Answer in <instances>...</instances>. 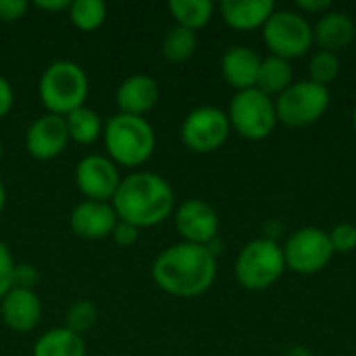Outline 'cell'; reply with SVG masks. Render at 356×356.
Listing matches in <instances>:
<instances>
[{"instance_id": "20", "label": "cell", "mask_w": 356, "mask_h": 356, "mask_svg": "<svg viewBox=\"0 0 356 356\" xmlns=\"http://www.w3.org/2000/svg\"><path fill=\"white\" fill-rule=\"evenodd\" d=\"M31 356H86L83 336L69 332L65 325L44 332L35 344Z\"/></svg>"}, {"instance_id": "16", "label": "cell", "mask_w": 356, "mask_h": 356, "mask_svg": "<svg viewBox=\"0 0 356 356\" xmlns=\"http://www.w3.org/2000/svg\"><path fill=\"white\" fill-rule=\"evenodd\" d=\"M159 98H161V90L156 79L144 73L125 77L115 92V102L119 113L136 115V117H144L146 113H150L159 104Z\"/></svg>"}, {"instance_id": "25", "label": "cell", "mask_w": 356, "mask_h": 356, "mask_svg": "<svg viewBox=\"0 0 356 356\" xmlns=\"http://www.w3.org/2000/svg\"><path fill=\"white\" fill-rule=\"evenodd\" d=\"M67 13L71 25L83 33L96 31L106 21V4L102 0H75Z\"/></svg>"}, {"instance_id": "3", "label": "cell", "mask_w": 356, "mask_h": 356, "mask_svg": "<svg viewBox=\"0 0 356 356\" xmlns=\"http://www.w3.org/2000/svg\"><path fill=\"white\" fill-rule=\"evenodd\" d=\"M104 148L108 159L117 167H140L144 165L156 146L154 127L146 117L117 113L104 121L102 131Z\"/></svg>"}, {"instance_id": "5", "label": "cell", "mask_w": 356, "mask_h": 356, "mask_svg": "<svg viewBox=\"0 0 356 356\" xmlns=\"http://www.w3.org/2000/svg\"><path fill=\"white\" fill-rule=\"evenodd\" d=\"M286 269L288 267L284 259V248L277 244V240L269 238L250 240L240 250L234 265L238 284L252 292H261L275 286Z\"/></svg>"}, {"instance_id": "39", "label": "cell", "mask_w": 356, "mask_h": 356, "mask_svg": "<svg viewBox=\"0 0 356 356\" xmlns=\"http://www.w3.org/2000/svg\"><path fill=\"white\" fill-rule=\"evenodd\" d=\"M0 156H2V142H0Z\"/></svg>"}, {"instance_id": "4", "label": "cell", "mask_w": 356, "mask_h": 356, "mask_svg": "<svg viewBox=\"0 0 356 356\" xmlns=\"http://www.w3.org/2000/svg\"><path fill=\"white\" fill-rule=\"evenodd\" d=\"M40 100L50 115L67 117L71 111L86 106L90 94V79L75 60H54L50 63L38 83Z\"/></svg>"}, {"instance_id": "23", "label": "cell", "mask_w": 356, "mask_h": 356, "mask_svg": "<svg viewBox=\"0 0 356 356\" xmlns=\"http://www.w3.org/2000/svg\"><path fill=\"white\" fill-rule=\"evenodd\" d=\"M169 13L175 19V25L198 31L213 19L215 4L211 0H171Z\"/></svg>"}, {"instance_id": "28", "label": "cell", "mask_w": 356, "mask_h": 356, "mask_svg": "<svg viewBox=\"0 0 356 356\" xmlns=\"http://www.w3.org/2000/svg\"><path fill=\"white\" fill-rule=\"evenodd\" d=\"M330 234V242L334 252H353L356 248V225L353 223H338Z\"/></svg>"}, {"instance_id": "30", "label": "cell", "mask_w": 356, "mask_h": 356, "mask_svg": "<svg viewBox=\"0 0 356 356\" xmlns=\"http://www.w3.org/2000/svg\"><path fill=\"white\" fill-rule=\"evenodd\" d=\"M40 282V271L29 265V263H17L15 267V277H13V288H23V290H33Z\"/></svg>"}, {"instance_id": "32", "label": "cell", "mask_w": 356, "mask_h": 356, "mask_svg": "<svg viewBox=\"0 0 356 356\" xmlns=\"http://www.w3.org/2000/svg\"><path fill=\"white\" fill-rule=\"evenodd\" d=\"M138 238H140V229H138L136 225H131V223H125V221H119V223L115 225L113 234H111V240H113L117 246H121V248L134 246V244L138 242Z\"/></svg>"}, {"instance_id": "6", "label": "cell", "mask_w": 356, "mask_h": 356, "mask_svg": "<svg viewBox=\"0 0 356 356\" xmlns=\"http://www.w3.org/2000/svg\"><path fill=\"white\" fill-rule=\"evenodd\" d=\"M227 119L232 131L252 142L269 138L280 123L275 113V98L267 96L259 88L236 92L227 108Z\"/></svg>"}, {"instance_id": "35", "label": "cell", "mask_w": 356, "mask_h": 356, "mask_svg": "<svg viewBox=\"0 0 356 356\" xmlns=\"http://www.w3.org/2000/svg\"><path fill=\"white\" fill-rule=\"evenodd\" d=\"M33 6L46 13H60V10H69L71 2L69 0H38L33 2Z\"/></svg>"}, {"instance_id": "40", "label": "cell", "mask_w": 356, "mask_h": 356, "mask_svg": "<svg viewBox=\"0 0 356 356\" xmlns=\"http://www.w3.org/2000/svg\"><path fill=\"white\" fill-rule=\"evenodd\" d=\"M355 40H356V21H355Z\"/></svg>"}, {"instance_id": "18", "label": "cell", "mask_w": 356, "mask_h": 356, "mask_svg": "<svg viewBox=\"0 0 356 356\" xmlns=\"http://www.w3.org/2000/svg\"><path fill=\"white\" fill-rule=\"evenodd\" d=\"M219 13L232 29L252 31L267 23L275 13V4L271 0H223Z\"/></svg>"}, {"instance_id": "19", "label": "cell", "mask_w": 356, "mask_h": 356, "mask_svg": "<svg viewBox=\"0 0 356 356\" xmlns=\"http://www.w3.org/2000/svg\"><path fill=\"white\" fill-rule=\"evenodd\" d=\"M313 35L321 50L338 52L355 40V21L348 13L327 10L313 25Z\"/></svg>"}, {"instance_id": "21", "label": "cell", "mask_w": 356, "mask_h": 356, "mask_svg": "<svg viewBox=\"0 0 356 356\" xmlns=\"http://www.w3.org/2000/svg\"><path fill=\"white\" fill-rule=\"evenodd\" d=\"M294 71H292V63L282 58V56H273L269 54L267 58L261 60V69H259V79H257V88L261 92H265L267 96H280L282 92H286L294 81Z\"/></svg>"}, {"instance_id": "1", "label": "cell", "mask_w": 356, "mask_h": 356, "mask_svg": "<svg viewBox=\"0 0 356 356\" xmlns=\"http://www.w3.org/2000/svg\"><path fill=\"white\" fill-rule=\"evenodd\" d=\"M150 273L165 294L175 298H196L215 284L217 257H213L207 246L177 242L154 259Z\"/></svg>"}, {"instance_id": "10", "label": "cell", "mask_w": 356, "mask_h": 356, "mask_svg": "<svg viewBox=\"0 0 356 356\" xmlns=\"http://www.w3.org/2000/svg\"><path fill=\"white\" fill-rule=\"evenodd\" d=\"M334 254L330 234L321 227H300L284 246L286 267L300 275H315L323 271Z\"/></svg>"}, {"instance_id": "8", "label": "cell", "mask_w": 356, "mask_h": 356, "mask_svg": "<svg viewBox=\"0 0 356 356\" xmlns=\"http://www.w3.org/2000/svg\"><path fill=\"white\" fill-rule=\"evenodd\" d=\"M332 94L325 86L311 79L294 81L275 98L277 121L288 127H307L317 123L330 108Z\"/></svg>"}, {"instance_id": "37", "label": "cell", "mask_w": 356, "mask_h": 356, "mask_svg": "<svg viewBox=\"0 0 356 356\" xmlns=\"http://www.w3.org/2000/svg\"><path fill=\"white\" fill-rule=\"evenodd\" d=\"M4 204H6V188H4V181L0 179V213L4 211Z\"/></svg>"}, {"instance_id": "22", "label": "cell", "mask_w": 356, "mask_h": 356, "mask_svg": "<svg viewBox=\"0 0 356 356\" xmlns=\"http://www.w3.org/2000/svg\"><path fill=\"white\" fill-rule=\"evenodd\" d=\"M65 123H67L69 140L75 144H81V146H90V144L98 142L104 131V123H102L100 115L90 106H79V108L71 111L65 117Z\"/></svg>"}, {"instance_id": "13", "label": "cell", "mask_w": 356, "mask_h": 356, "mask_svg": "<svg viewBox=\"0 0 356 356\" xmlns=\"http://www.w3.org/2000/svg\"><path fill=\"white\" fill-rule=\"evenodd\" d=\"M69 131L65 117L44 113L33 119L25 131V150L38 161H52L60 156L69 144Z\"/></svg>"}, {"instance_id": "7", "label": "cell", "mask_w": 356, "mask_h": 356, "mask_svg": "<svg viewBox=\"0 0 356 356\" xmlns=\"http://www.w3.org/2000/svg\"><path fill=\"white\" fill-rule=\"evenodd\" d=\"M263 40L273 56H282L286 60L305 56L315 44L313 25L307 15L290 8H275L263 25Z\"/></svg>"}, {"instance_id": "38", "label": "cell", "mask_w": 356, "mask_h": 356, "mask_svg": "<svg viewBox=\"0 0 356 356\" xmlns=\"http://www.w3.org/2000/svg\"><path fill=\"white\" fill-rule=\"evenodd\" d=\"M353 125H355V131H356V108H355V113H353Z\"/></svg>"}, {"instance_id": "9", "label": "cell", "mask_w": 356, "mask_h": 356, "mask_svg": "<svg viewBox=\"0 0 356 356\" xmlns=\"http://www.w3.org/2000/svg\"><path fill=\"white\" fill-rule=\"evenodd\" d=\"M181 142L196 154L219 150L232 136L227 113L217 106H198L190 111L181 123Z\"/></svg>"}, {"instance_id": "36", "label": "cell", "mask_w": 356, "mask_h": 356, "mask_svg": "<svg viewBox=\"0 0 356 356\" xmlns=\"http://www.w3.org/2000/svg\"><path fill=\"white\" fill-rule=\"evenodd\" d=\"M284 356H313V353H311L307 346H290V348L284 353Z\"/></svg>"}, {"instance_id": "31", "label": "cell", "mask_w": 356, "mask_h": 356, "mask_svg": "<svg viewBox=\"0 0 356 356\" xmlns=\"http://www.w3.org/2000/svg\"><path fill=\"white\" fill-rule=\"evenodd\" d=\"M29 10L27 0H0V23H17Z\"/></svg>"}, {"instance_id": "14", "label": "cell", "mask_w": 356, "mask_h": 356, "mask_svg": "<svg viewBox=\"0 0 356 356\" xmlns=\"http://www.w3.org/2000/svg\"><path fill=\"white\" fill-rule=\"evenodd\" d=\"M119 217L111 202L81 200L69 217L71 232L81 240H104L111 238Z\"/></svg>"}, {"instance_id": "11", "label": "cell", "mask_w": 356, "mask_h": 356, "mask_svg": "<svg viewBox=\"0 0 356 356\" xmlns=\"http://www.w3.org/2000/svg\"><path fill=\"white\" fill-rule=\"evenodd\" d=\"M119 184V167L104 154H88L75 167V186L86 200L111 202Z\"/></svg>"}, {"instance_id": "17", "label": "cell", "mask_w": 356, "mask_h": 356, "mask_svg": "<svg viewBox=\"0 0 356 356\" xmlns=\"http://www.w3.org/2000/svg\"><path fill=\"white\" fill-rule=\"evenodd\" d=\"M261 56L250 46H232L221 56V73L223 79L236 90H250L257 88L259 69H261Z\"/></svg>"}, {"instance_id": "29", "label": "cell", "mask_w": 356, "mask_h": 356, "mask_svg": "<svg viewBox=\"0 0 356 356\" xmlns=\"http://www.w3.org/2000/svg\"><path fill=\"white\" fill-rule=\"evenodd\" d=\"M15 259L10 248L0 242V300L4 298V294L13 288V277H15Z\"/></svg>"}, {"instance_id": "34", "label": "cell", "mask_w": 356, "mask_h": 356, "mask_svg": "<svg viewBox=\"0 0 356 356\" xmlns=\"http://www.w3.org/2000/svg\"><path fill=\"white\" fill-rule=\"evenodd\" d=\"M296 6L302 10V15L305 13H309V15H317V13H327L330 10V6H332V2L330 0H298L296 2Z\"/></svg>"}, {"instance_id": "12", "label": "cell", "mask_w": 356, "mask_h": 356, "mask_svg": "<svg viewBox=\"0 0 356 356\" xmlns=\"http://www.w3.org/2000/svg\"><path fill=\"white\" fill-rule=\"evenodd\" d=\"M175 229L181 242L207 246L219 238V215L202 198H190L175 209Z\"/></svg>"}, {"instance_id": "27", "label": "cell", "mask_w": 356, "mask_h": 356, "mask_svg": "<svg viewBox=\"0 0 356 356\" xmlns=\"http://www.w3.org/2000/svg\"><path fill=\"white\" fill-rule=\"evenodd\" d=\"M98 321V307L92 300H75L65 313V327L77 336L90 332Z\"/></svg>"}, {"instance_id": "33", "label": "cell", "mask_w": 356, "mask_h": 356, "mask_svg": "<svg viewBox=\"0 0 356 356\" xmlns=\"http://www.w3.org/2000/svg\"><path fill=\"white\" fill-rule=\"evenodd\" d=\"M13 104H15V90L10 81L4 75H0V119H4L13 111Z\"/></svg>"}, {"instance_id": "24", "label": "cell", "mask_w": 356, "mask_h": 356, "mask_svg": "<svg viewBox=\"0 0 356 356\" xmlns=\"http://www.w3.org/2000/svg\"><path fill=\"white\" fill-rule=\"evenodd\" d=\"M196 46H198L196 31L175 25L165 33L161 52L169 63H186L196 52Z\"/></svg>"}, {"instance_id": "26", "label": "cell", "mask_w": 356, "mask_h": 356, "mask_svg": "<svg viewBox=\"0 0 356 356\" xmlns=\"http://www.w3.org/2000/svg\"><path fill=\"white\" fill-rule=\"evenodd\" d=\"M342 69V60L338 56V52H330V50H317L311 60H309V73H311V81L319 83V86H330L332 81L338 79Z\"/></svg>"}, {"instance_id": "2", "label": "cell", "mask_w": 356, "mask_h": 356, "mask_svg": "<svg viewBox=\"0 0 356 356\" xmlns=\"http://www.w3.org/2000/svg\"><path fill=\"white\" fill-rule=\"evenodd\" d=\"M111 204L119 221L131 223L138 229L154 227L175 211V192L163 175L134 171L127 177H121Z\"/></svg>"}, {"instance_id": "15", "label": "cell", "mask_w": 356, "mask_h": 356, "mask_svg": "<svg viewBox=\"0 0 356 356\" xmlns=\"http://www.w3.org/2000/svg\"><path fill=\"white\" fill-rule=\"evenodd\" d=\"M2 323L15 334H29L42 319V302L35 290L10 288L0 300Z\"/></svg>"}]
</instances>
